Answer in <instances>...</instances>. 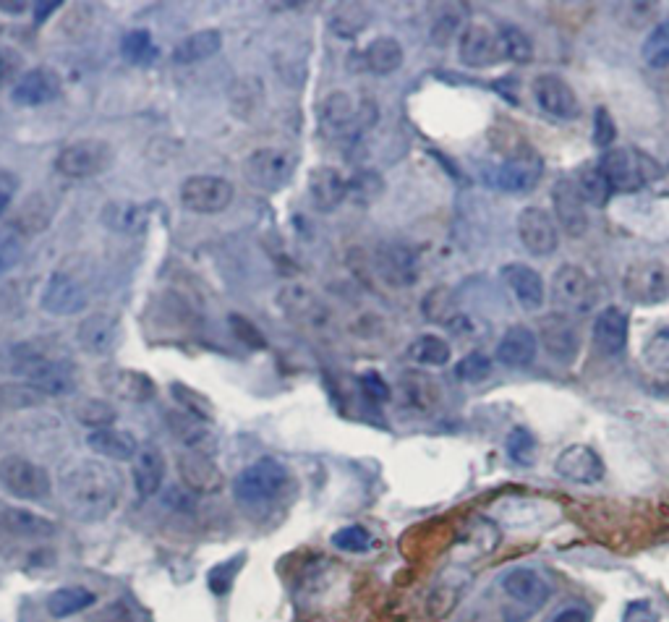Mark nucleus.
I'll return each mask as SVG.
<instances>
[{"label": "nucleus", "mask_w": 669, "mask_h": 622, "mask_svg": "<svg viewBox=\"0 0 669 622\" xmlns=\"http://www.w3.org/2000/svg\"><path fill=\"white\" fill-rule=\"evenodd\" d=\"M121 497V476L100 460H76L61 474V500L79 521H105Z\"/></svg>", "instance_id": "obj_1"}, {"label": "nucleus", "mask_w": 669, "mask_h": 622, "mask_svg": "<svg viewBox=\"0 0 669 622\" xmlns=\"http://www.w3.org/2000/svg\"><path fill=\"white\" fill-rule=\"evenodd\" d=\"M14 372H19L27 379V385L42 395H68L76 390L74 364L42 340L16 345Z\"/></svg>", "instance_id": "obj_2"}, {"label": "nucleus", "mask_w": 669, "mask_h": 622, "mask_svg": "<svg viewBox=\"0 0 669 622\" xmlns=\"http://www.w3.org/2000/svg\"><path fill=\"white\" fill-rule=\"evenodd\" d=\"M288 484V468L275 458H262L251 463L233 481V494L244 505H262L275 500Z\"/></svg>", "instance_id": "obj_3"}, {"label": "nucleus", "mask_w": 669, "mask_h": 622, "mask_svg": "<svg viewBox=\"0 0 669 622\" xmlns=\"http://www.w3.org/2000/svg\"><path fill=\"white\" fill-rule=\"evenodd\" d=\"M298 168V155L283 147H262L244 163V176L254 189L280 191Z\"/></svg>", "instance_id": "obj_4"}, {"label": "nucleus", "mask_w": 669, "mask_h": 622, "mask_svg": "<svg viewBox=\"0 0 669 622\" xmlns=\"http://www.w3.org/2000/svg\"><path fill=\"white\" fill-rule=\"evenodd\" d=\"M0 484L19 500H45L53 492V481L42 466L21 455H6L0 460Z\"/></svg>", "instance_id": "obj_5"}, {"label": "nucleus", "mask_w": 669, "mask_h": 622, "mask_svg": "<svg viewBox=\"0 0 669 622\" xmlns=\"http://www.w3.org/2000/svg\"><path fill=\"white\" fill-rule=\"evenodd\" d=\"M552 298L562 311L588 314L596 304V283L575 264H562L552 278Z\"/></svg>", "instance_id": "obj_6"}, {"label": "nucleus", "mask_w": 669, "mask_h": 622, "mask_svg": "<svg viewBox=\"0 0 669 622\" xmlns=\"http://www.w3.org/2000/svg\"><path fill=\"white\" fill-rule=\"evenodd\" d=\"M110 163H113V149L108 142L82 139V142L68 144L55 165L66 178H95L102 170H108Z\"/></svg>", "instance_id": "obj_7"}, {"label": "nucleus", "mask_w": 669, "mask_h": 622, "mask_svg": "<svg viewBox=\"0 0 669 622\" xmlns=\"http://www.w3.org/2000/svg\"><path fill=\"white\" fill-rule=\"evenodd\" d=\"M278 306L301 330H325L330 325V309L325 301L304 285H285L278 293Z\"/></svg>", "instance_id": "obj_8"}, {"label": "nucleus", "mask_w": 669, "mask_h": 622, "mask_svg": "<svg viewBox=\"0 0 669 622\" xmlns=\"http://www.w3.org/2000/svg\"><path fill=\"white\" fill-rule=\"evenodd\" d=\"M181 202L196 215H215L233 202V186L220 176H191L181 186Z\"/></svg>", "instance_id": "obj_9"}, {"label": "nucleus", "mask_w": 669, "mask_h": 622, "mask_svg": "<svg viewBox=\"0 0 669 622\" xmlns=\"http://www.w3.org/2000/svg\"><path fill=\"white\" fill-rule=\"evenodd\" d=\"M40 304L53 317H74L89 304V291L82 278H76L66 270H58L50 275Z\"/></svg>", "instance_id": "obj_10"}, {"label": "nucleus", "mask_w": 669, "mask_h": 622, "mask_svg": "<svg viewBox=\"0 0 669 622\" xmlns=\"http://www.w3.org/2000/svg\"><path fill=\"white\" fill-rule=\"evenodd\" d=\"M541 173H544V163H541L539 152L531 147H521L497 168L494 186L507 191V194H523V191L534 189Z\"/></svg>", "instance_id": "obj_11"}, {"label": "nucleus", "mask_w": 669, "mask_h": 622, "mask_svg": "<svg viewBox=\"0 0 669 622\" xmlns=\"http://www.w3.org/2000/svg\"><path fill=\"white\" fill-rule=\"evenodd\" d=\"M534 100L541 110L560 121H573L581 113V102L573 87L555 74H541L534 79Z\"/></svg>", "instance_id": "obj_12"}, {"label": "nucleus", "mask_w": 669, "mask_h": 622, "mask_svg": "<svg viewBox=\"0 0 669 622\" xmlns=\"http://www.w3.org/2000/svg\"><path fill=\"white\" fill-rule=\"evenodd\" d=\"M502 591L513 599L518 607H523V615H531L549 602L547 578L534 568H513L502 578Z\"/></svg>", "instance_id": "obj_13"}, {"label": "nucleus", "mask_w": 669, "mask_h": 622, "mask_svg": "<svg viewBox=\"0 0 669 622\" xmlns=\"http://www.w3.org/2000/svg\"><path fill=\"white\" fill-rule=\"evenodd\" d=\"M622 285H625V293H628L630 301H636V304L643 306L659 304V301H664L669 296V275L662 264L656 262L633 264L625 272Z\"/></svg>", "instance_id": "obj_14"}, {"label": "nucleus", "mask_w": 669, "mask_h": 622, "mask_svg": "<svg viewBox=\"0 0 669 622\" xmlns=\"http://www.w3.org/2000/svg\"><path fill=\"white\" fill-rule=\"evenodd\" d=\"M518 236H521L523 249L534 257H549L552 251H557L555 217L541 207H526L518 215Z\"/></svg>", "instance_id": "obj_15"}, {"label": "nucleus", "mask_w": 669, "mask_h": 622, "mask_svg": "<svg viewBox=\"0 0 669 622\" xmlns=\"http://www.w3.org/2000/svg\"><path fill=\"white\" fill-rule=\"evenodd\" d=\"M536 340H541L544 351L560 364H573L581 351V332L565 314H552V317L541 319Z\"/></svg>", "instance_id": "obj_16"}, {"label": "nucleus", "mask_w": 669, "mask_h": 622, "mask_svg": "<svg viewBox=\"0 0 669 622\" xmlns=\"http://www.w3.org/2000/svg\"><path fill=\"white\" fill-rule=\"evenodd\" d=\"M555 471L565 481H573V484H583V487H591V484H599L607 474L604 468V460L599 458L594 447L588 445H570L560 453V458L555 460Z\"/></svg>", "instance_id": "obj_17"}, {"label": "nucleus", "mask_w": 669, "mask_h": 622, "mask_svg": "<svg viewBox=\"0 0 669 622\" xmlns=\"http://www.w3.org/2000/svg\"><path fill=\"white\" fill-rule=\"evenodd\" d=\"M458 55L460 63L468 68L497 66L505 58L497 34L492 29L481 27V24H471V27L463 29L458 42Z\"/></svg>", "instance_id": "obj_18"}, {"label": "nucleus", "mask_w": 669, "mask_h": 622, "mask_svg": "<svg viewBox=\"0 0 669 622\" xmlns=\"http://www.w3.org/2000/svg\"><path fill=\"white\" fill-rule=\"evenodd\" d=\"M599 170L607 178L609 189L612 191H622V194H628V191H636L643 186V170H641V160L633 149L617 147V149H607L599 160Z\"/></svg>", "instance_id": "obj_19"}, {"label": "nucleus", "mask_w": 669, "mask_h": 622, "mask_svg": "<svg viewBox=\"0 0 669 622\" xmlns=\"http://www.w3.org/2000/svg\"><path fill=\"white\" fill-rule=\"evenodd\" d=\"M552 204H555V220L568 236L581 238L588 230V215H586V202L581 199L575 183L568 178H560V181L552 186Z\"/></svg>", "instance_id": "obj_20"}, {"label": "nucleus", "mask_w": 669, "mask_h": 622, "mask_svg": "<svg viewBox=\"0 0 669 622\" xmlns=\"http://www.w3.org/2000/svg\"><path fill=\"white\" fill-rule=\"evenodd\" d=\"M61 95V76L53 68L37 66L19 76L14 87V102L21 108H40Z\"/></svg>", "instance_id": "obj_21"}, {"label": "nucleus", "mask_w": 669, "mask_h": 622, "mask_svg": "<svg viewBox=\"0 0 669 622\" xmlns=\"http://www.w3.org/2000/svg\"><path fill=\"white\" fill-rule=\"evenodd\" d=\"M502 283L507 285V291L513 293L515 301L523 306L526 311H536L544 306V280L536 270H531L528 264L513 262L505 264L500 270Z\"/></svg>", "instance_id": "obj_22"}, {"label": "nucleus", "mask_w": 669, "mask_h": 622, "mask_svg": "<svg viewBox=\"0 0 669 622\" xmlns=\"http://www.w3.org/2000/svg\"><path fill=\"white\" fill-rule=\"evenodd\" d=\"M594 345L602 356H620L628 345V314L620 306H607L596 314Z\"/></svg>", "instance_id": "obj_23"}, {"label": "nucleus", "mask_w": 669, "mask_h": 622, "mask_svg": "<svg viewBox=\"0 0 669 622\" xmlns=\"http://www.w3.org/2000/svg\"><path fill=\"white\" fill-rule=\"evenodd\" d=\"M178 474L186 489L194 494H215L223 489V474L215 460L202 453H183L178 458Z\"/></svg>", "instance_id": "obj_24"}, {"label": "nucleus", "mask_w": 669, "mask_h": 622, "mask_svg": "<svg viewBox=\"0 0 669 622\" xmlns=\"http://www.w3.org/2000/svg\"><path fill=\"white\" fill-rule=\"evenodd\" d=\"M309 197L317 210L332 212L348 197V181L340 170L330 168V165H319L309 173Z\"/></svg>", "instance_id": "obj_25"}, {"label": "nucleus", "mask_w": 669, "mask_h": 622, "mask_svg": "<svg viewBox=\"0 0 669 622\" xmlns=\"http://www.w3.org/2000/svg\"><path fill=\"white\" fill-rule=\"evenodd\" d=\"M76 338L84 351L92 353V356H105L118 345L121 338V325L113 314H92L79 325L76 330Z\"/></svg>", "instance_id": "obj_26"}, {"label": "nucleus", "mask_w": 669, "mask_h": 622, "mask_svg": "<svg viewBox=\"0 0 669 622\" xmlns=\"http://www.w3.org/2000/svg\"><path fill=\"white\" fill-rule=\"evenodd\" d=\"M377 270L392 288H408L419 278V267H416L413 251L400 244H387L379 249Z\"/></svg>", "instance_id": "obj_27"}, {"label": "nucleus", "mask_w": 669, "mask_h": 622, "mask_svg": "<svg viewBox=\"0 0 669 622\" xmlns=\"http://www.w3.org/2000/svg\"><path fill=\"white\" fill-rule=\"evenodd\" d=\"M536 351H539V340H536V332L528 330L523 325H515L505 332L497 343V361L502 366H510V369H521L528 366L536 359Z\"/></svg>", "instance_id": "obj_28"}, {"label": "nucleus", "mask_w": 669, "mask_h": 622, "mask_svg": "<svg viewBox=\"0 0 669 622\" xmlns=\"http://www.w3.org/2000/svg\"><path fill=\"white\" fill-rule=\"evenodd\" d=\"M134 487L142 497H152V494L160 492L165 481V458L160 453V447L147 445L142 447L139 453L134 455Z\"/></svg>", "instance_id": "obj_29"}, {"label": "nucleus", "mask_w": 669, "mask_h": 622, "mask_svg": "<svg viewBox=\"0 0 669 622\" xmlns=\"http://www.w3.org/2000/svg\"><path fill=\"white\" fill-rule=\"evenodd\" d=\"M0 528L16 539H50L58 531L53 521L24 508L0 510Z\"/></svg>", "instance_id": "obj_30"}, {"label": "nucleus", "mask_w": 669, "mask_h": 622, "mask_svg": "<svg viewBox=\"0 0 669 622\" xmlns=\"http://www.w3.org/2000/svg\"><path fill=\"white\" fill-rule=\"evenodd\" d=\"M87 445L92 453L108 460H134V455L139 453V442H136L134 434L123 432V429H113V426L95 429L87 437Z\"/></svg>", "instance_id": "obj_31"}, {"label": "nucleus", "mask_w": 669, "mask_h": 622, "mask_svg": "<svg viewBox=\"0 0 669 622\" xmlns=\"http://www.w3.org/2000/svg\"><path fill=\"white\" fill-rule=\"evenodd\" d=\"M319 121H322V129H325L327 134H343V131H351L353 126L359 123V110H356V105H353L348 92H332V95L322 102Z\"/></svg>", "instance_id": "obj_32"}, {"label": "nucleus", "mask_w": 669, "mask_h": 622, "mask_svg": "<svg viewBox=\"0 0 669 622\" xmlns=\"http://www.w3.org/2000/svg\"><path fill=\"white\" fill-rule=\"evenodd\" d=\"M105 385L113 390L118 398L131 400V403H147L155 398V382L147 374L136 372V369H118L105 379Z\"/></svg>", "instance_id": "obj_33"}, {"label": "nucleus", "mask_w": 669, "mask_h": 622, "mask_svg": "<svg viewBox=\"0 0 669 622\" xmlns=\"http://www.w3.org/2000/svg\"><path fill=\"white\" fill-rule=\"evenodd\" d=\"M366 68L377 76H390L403 66V45L395 37H377L364 50Z\"/></svg>", "instance_id": "obj_34"}, {"label": "nucleus", "mask_w": 669, "mask_h": 622, "mask_svg": "<svg viewBox=\"0 0 669 622\" xmlns=\"http://www.w3.org/2000/svg\"><path fill=\"white\" fill-rule=\"evenodd\" d=\"M223 48V34L217 29H202V32L189 34L186 40L173 50V61L186 66V63H199L212 58L215 53H220Z\"/></svg>", "instance_id": "obj_35"}, {"label": "nucleus", "mask_w": 669, "mask_h": 622, "mask_svg": "<svg viewBox=\"0 0 669 622\" xmlns=\"http://www.w3.org/2000/svg\"><path fill=\"white\" fill-rule=\"evenodd\" d=\"M97 602V596L92 594L84 586H66V589H58L50 594L48 599V612L58 620H66L71 615H79L87 607Z\"/></svg>", "instance_id": "obj_36"}, {"label": "nucleus", "mask_w": 669, "mask_h": 622, "mask_svg": "<svg viewBox=\"0 0 669 622\" xmlns=\"http://www.w3.org/2000/svg\"><path fill=\"white\" fill-rule=\"evenodd\" d=\"M369 21H372V11L361 3H338L332 8L330 29L338 37H356L369 27Z\"/></svg>", "instance_id": "obj_37"}, {"label": "nucleus", "mask_w": 669, "mask_h": 622, "mask_svg": "<svg viewBox=\"0 0 669 622\" xmlns=\"http://www.w3.org/2000/svg\"><path fill=\"white\" fill-rule=\"evenodd\" d=\"M400 390L406 395V400L413 408H421V411H429V408L437 406L440 400V385L434 382L432 377L426 374L411 372L400 377Z\"/></svg>", "instance_id": "obj_38"}, {"label": "nucleus", "mask_w": 669, "mask_h": 622, "mask_svg": "<svg viewBox=\"0 0 669 622\" xmlns=\"http://www.w3.org/2000/svg\"><path fill=\"white\" fill-rule=\"evenodd\" d=\"M575 189L581 194L583 202L594 204V207H604L612 197V189H609L607 178L599 170V165H583L578 173H575Z\"/></svg>", "instance_id": "obj_39"}, {"label": "nucleus", "mask_w": 669, "mask_h": 622, "mask_svg": "<svg viewBox=\"0 0 669 622\" xmlns=\"http://www.w3.org/2000/svg\"><path fill=\"white\" fill-rule=\"evenodd\" d=\"M102 220L118 233H142L147 228V210L139 204L113 202L108 204V210L102 212Z\"/></svg>", "instance_id": "obj_40"}, {"label": "nucleus", "mask_w": 669, "mask_h": 622, "mask_svg": "<svg viewBox=\"0 0 669 622\" xmlns=\"http://www.w3.org/2000/svg\"><path fill=\"white\" fill-rule=\"evenodd\" d=\"M408 359L421 366H445L450 361V343L440 335H419L408 345Z\"/></svg>", "instance_id": "obj_41"}, {"label": "nucleus", "mask_w": 669, "mask_h": 622, "mask_svg": "<svg viewBox=\"0 0 669 622\" xmlns=\"http://www.w3.org/2000/svg\"><path fill=\"white\" fill-rule=\"evenodd\" d=\"M121 50L131 63H136V66H149V63H155L157 55H160V50H157V45L152 42V34H149L147 29H134V32L126 34L121 42Z\"/></svg>", "instance_id": "obj_42"}, {"label": "nucleus", "mask_w": 669, "mask_h": 622, "mask_svg": "<svg viewBox=\"0 0 669 622\" xmlns=\"http://www.w3.org/2000/svg\"><path fill=\"white\" fill-rule=\"evenodd\" d=\"M497 40H500V48L505 58L515 63H528L534 58V45L528 40V34L523 32L521 27H513V24H507V27L500 29L497 34Z\"/></svg>", "instance_id": "obj_43"}, {"label": "nucleus", "mask_w": 669, "mask_h": 622, "mask_svg": "<svg viewBox=\"0 0 669 622\" xmlns=\"http://www.w3.org/2000/svg\"><path fill=\"white\" fill-rule=\"evenodd\" d=\"M641 55L643 61L649 63L651 68L669 66V21H664V24L651 29V34L646 37V42H643Z\"/></svg>", "instance_id": "obj_44"}, {"label": "nucleus", "mask_w": 669, "mask_h": 622, "mask_svg": "<svg viewBox=\"0 0 669 622\" xmlns=\"http://www.w3.org/2000/svg\"><path fill=\"white\" fill-rule=\"evenodd\" d=\"M643 364L656 374H669V325L656 330L643 345Z\"/></svg>", "instance_id": "obj_45"}, {"label": "nucleus", "mask_w": 669, "mask_h": 622, "mask_svg": "<svg viewBox=\"0 0 669 622\" xmlns=\"http://www.w3.org/2000/svg\"><path fill=\"white\" fill-rule=\"evenodd\" d=\"M21 254H24V236L16 225H6L0 228V278L11 272L19 264Z\"/></svg>", "instance_id": "obj_46"}, {"label": "nucleus", "mask_w": 669, "mask_h": 622, "mask_svg": "<svg viewBox=\"0 0 669 622\" xmlns=\"http://www.w3.org/2000/svg\"><path fill=\"white\" fill-rule=\"evenodd\" d=\"M246 562V555L241 552V555L230 557V560L220 562V565H215V568L207 573V586H210V591L215 596H225L230 589H233V581H236L238 570L244 568Z\"/></svg>", "instance_id": "obj_47"}, {"label": "nucleus", "mask_w": 669, "mask_h": 622, "mask_svg": "<svg viewBox=\"0 0 669 622\" xmlns=\"http://www.w3.org/2000/svg\"><path fill=\"white\" fill-rule=\"evenodd\" d=\"M76 419L82 421L84 426H92V429H105V426L115 421V411L105 400L87 398L76 406Z\"/></svg>", "instance_id": "obj_48"}, {"label": "nucleus", "mask_w": 669, "mask_h": 622, "mask_svg": "<svg viewBox=\"0 0 669 622\" xmlns=\"http://www.w3.org/2000/svg\"><path fill=\"white\" fill-rule=\"evenodd\" d=\"M332 544L340 549V552H351V555H359L372 547V534L366 531L364 526H345L340 528L338 534L332 536Z\"/></svg>", "instance_id": "obj_49"}, {"label": "nucleus", "mask_w": 669, "mask_h": 622, "mask_svg": "<svg viewBox=\"0 0 669 622\" xmlns=\"http://www.w3.org/2000/svg\"><path fill=\"white\" fill-rule=\"evenodd\" d=\"M424 314L432 319V322H447V325H450L455 319L450 291H447V288H434V291L424 298Z\"/></svg>", "instance_id": "obj_50"}, {"label": "nucleus", "mask_w": 669, "mask_h": 622, "mask_svg": "<svg viewBox=\"0 0 669 622\" xmlns=\"http://www.w3.org/2000/svg\"><path fill=\"white\" fill-rule=\"evenodd\" d=\"M489 372H492V361L489 356H484L481 351L468 353L466 359H460L458 366H455V374H458L463 382H481V379H487Z\"/></svg>", "instance_id": "obj_51"}, {"label": "nucleus", "mask_w": 669, "mask_h": 622, "mask_svg": "<svg viewBox=\"0 0 669 622\" xmlns=\"http://www.w3.org/2000/svg\"><path fill=\"white\" fill-rule=\"evenodd\" d=\"M173 395H176L178 403L186 408V413H191V416H196V419L207 421L212 416L210 400L202 398V395L196 393V390H191V387H183L176 382V385H173Z\"/></svg>", "instance_id": "obj_52"}, {"label": "nucleus", "mask_w": 669, "mask_h": 622, "mask_svg": "<svg viewBox=\"0 0 669 622\" xmlns=\"http://www.w3.org/2000/svg\"><path fill=\"white\" fill-rule=\"evenodd\" d=\"M534 450H536L534 434L528 432V429H523V426L513 429V434L507 437V453H510V458L513 460H518V463H531Z\"/></svg>", "instance_id": "obj_53"}, {"label": "nucleus", "mask_w": 669, "mask_h": 622, "mask_svg": "<svg viewBox=\"0 0 669 622\" xmlns=\"http://www.w3.org/2000/svg\"><path fill=\"white\" fill-rule=\"evenodd\" d=\"M230 327H233V332H236V338L241 340L244 345H249V348H254V351H264L267 348V340H264L262 332L257 330V327L251 325L249 319L241 317V314H230Z\"/></svg>", "instance_id": "obj_54"}, {"label": "nucleus", "mask_w": 669, "mask_h": 622, "mask_svg": "<svg viewBox=\"0 0 669 622\" xmlns=\"http://www.w3.org/2000/svg\"><path fill=\"white\" fill-rule=\"evenodd\" d=\"M617 136V126L612 121V115H609L607 108H596L594 113V144L596 147L607 149L609 144L615 142Z\"/></svg>", "instance_id": "obj_55"}, {"label": "nucleus", "mask_w": 669, "mask_h": 622, "mask_svg": "<svg viewBox=\"0 0 669 622\" xmlns=\"http://www.w3.org/2000/svg\"><path fill=\"white\" fill-rule=\"evenodd\" d=\"M170 424H173V429H176V437L178 440H183L186 445H196L199 440H204V429L199 424H196L194 419H191V413H186V416H173L170 419Z\"/></svg>", "instance_id": "obj_56"}, {"label": "nucleus", "mask_w": 669, "mask_h": 622, "mask_svg": "<svg viewBox=\"0 0 669 622\" xmlns=\"http://www.w3.org/2000/svg\"><path fill=\"white\" fill-rule=\"evenodd\" d=\"M89 622H134V612L126 602H113L105 609H100Z\"/></svg>", "instance_id": "obj_57"}, {"label": "nucleus", "mask_w": 669, "mask_h": 622, "mask_svg": "<svg viewBox=\"0 0 669 622\" xmlns=\"http://www.w3.org/2000/svg\"><path fill=\"white\" fill-rule=\"evenodd\" d=\"M361 385H364V393L369 395V398H374V400L390 398V387L379 379V374H374V372L364 374V377H361Z\"/></svg>", "instance_id": "obj_58"}, {"label": "nucleus", "mask_w": 669, "mask_h": 622, "mask_svg": "<svg viewBox=\"0 0 669 622\" xmlns=\"http://www.w3.org/2000/svg\"><path fill=\"white\" fill-rule=\"evenodd\" d=\"M16 186H19V183H16L14 173H6V170H3V173H0V215L6 212V207L11 204V199H14Z\"/></svg>", "instance_id": "obj_59"}, {"label": "nucleus", "mask_w": 669, "mask_h": 622, "mask_svg": "<svg viewBox=\"0 0 669 622\" xmlns=\"http://www.w3.org/2000/svg\"><path fill=\"white\" fill-rule=\"evenodd\" d=\"M552 622H591V615H588L586 607H565L560 609L555 617H552Z\"/></svg>", "instance_id": "obj_60"}, {"label": "nucleus", "mask_w": 669, "mask_h": 622, "mask_svg": "<svg viewBox=\"0 0 669 622\" xmlns=\"http://www.w3.org/2000/svg\"><path fill=\"white\" fill-rule=\"evenodd\" d=\"M61 8V3H45V6H37V14H34V19L37 21H45L50 16V11H58Z\"/></svg>", "instance_id": "obj_61"}, {"label": "nucleus", "mask_w": 669, "mask_h": 622, "mask_svg": "<svg viewBox=\"0 0 669 622\" xmlns=\"http://www.w3.org/2000/svg\"><path fill=\"white\" fill-rule=\"evenodd\" d=\"M0 8H6V11H24V3H0Z\"/></svg>", "instance_id": "obj_62"}, {"label": "nucleus", "mask_w": 669, "mask_h": 622, "mask_svg": "<svg viewBox=\"0 0 669 622\" xmlns=\"http://www.w3.org/2000/svg\"><path fill=\"white\" fill-rule=\"evenodd\" d=\"M638 622H654V620H651V617H646V620H638Z\"/></svg>", "instance_id": "obj_63"}]
</instances>
